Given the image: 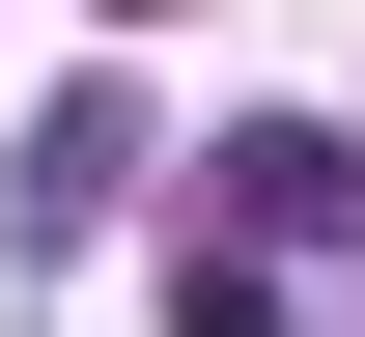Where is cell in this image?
Wrapping results in <instances>:
<instances>
[{
    "instance_id": "3",
    "label": "cell",
    "mask_w": 365,
    "mask_h": 337,
    "mask_svg": "<svg viewBox=\"0 0 365 337\" xmlns=\"http://www.w3.org/2000/svg\"><path fill=\"white\" fill-rule=\"evenodd\" d=\"M169 337H281V253H225V225H197V281H169Z\"/></svg>"
},
{
    "instance_id": "1",
    "label": "cell",
    "mask_w": 365,
    "mask_h": 337,
    "mask_svg": "<svg viewBox=\"0 0 365 337\" xmlns=\"http://www.w3.org/2000/svg\"><path fill=\"white\" fill-rule=\"evenodd\" d=\"M113 197H140V113H113V85H56L29 141H0V225H29V253H85Z\"/></svg>"
},
{
    "instance_id": "2",
    "label": "cell",
    "mask_w": 365,
    "mask_h": 337,
    "mask_svg": "<svg viewBox=\"0 0 365 337\" xmlns=\"http://www.w3.org/2000/svg\"><path fill=\"white\" fill-rule=\"evenodd\" d=\"M225 225L281 253V225H365V141L337 113H225Z\"/></svg>"
}]
</instances>
